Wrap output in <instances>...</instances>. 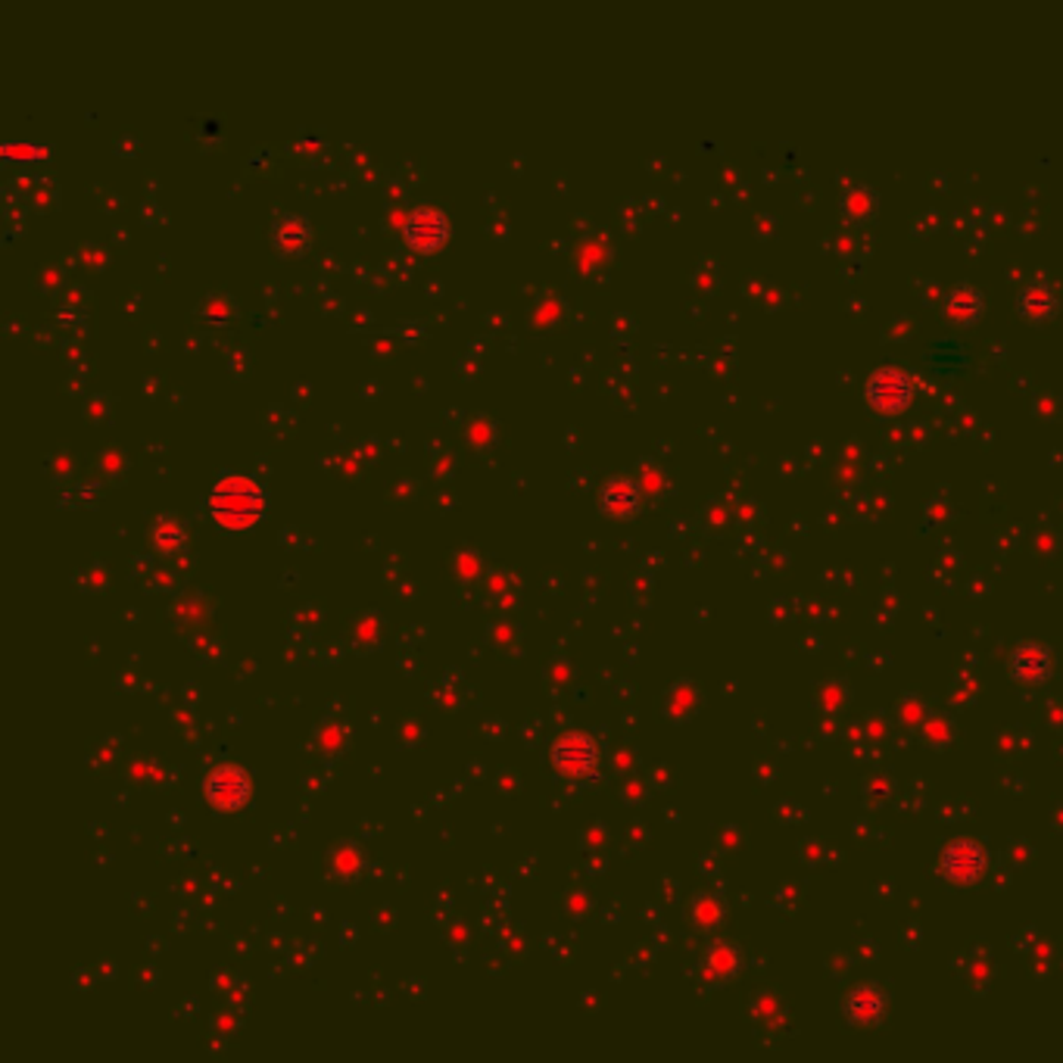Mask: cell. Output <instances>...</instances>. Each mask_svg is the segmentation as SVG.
I'll list each match as a JSON object with an SVG mask.
<instances>
[{
  "label": "cell",
  "mask_w": 1063,
  "mask_h": 1063,
  "mask_svg": "<svg viewBox=\"0 0 1063 1063\" xmlns=\"http://www.w3.org/2000/svg\"><path fill=\"white\" fill-rule=\"evenodd\" d=\"M206 802L216 811H238L253 796V780L238 764H216L203 780Z\"/></svg>",
  "instance_id": "4"
},
{
  "label": "cell",
  "mask_w": 1063,
  "mask_h": 1063,
  "mask_svg": "<svg viewBox=\"0 0 1063 1063\" xmlns=\"http://www.w3.org/2000/svg\"><path fill=\"white\" fill-rule=\"evenodd\" d=\"M982 309H986V297L970 284H957L955 290L945 297V306H942L945 319L955 322V325H974L982 315Z\"/></svg>",
  "instance_id": "9"
},
{
  "label": "cell",
  "mask_w": 1063,
  "mask_h": 1063,
  "mask_svg": "<svg viewBox=\"0 0 1063 1063\" xmlns=\"http://www.w3.org/2000/svg\"><path fill=\"white\" fill-rule=\"evenodd\" d=\"M210 515L218 527L225 530H247L265 515V490L260 480L243 478V475H228L218 478L210 490Z\"/></svg>",
  "instance_id": "1"
},
{
  "label": "cell",
  "mask_w": 1063,
  "mask_h": 1063,
  "mask_svg": "<svg viewBox=\"0 0 1063 1063\" xmlns=\"http://www.w3.org/2000/svg\"><path fill=\"white\" fill-rule=\"evenodd\" d=\"M640 509V487L630 478H611L602 490V512L611 518H633Z\"/></svg>",
  "instance_id": "10"
},
{
  "label": "cell",
  "mask_w": 1063,
  "mask_h": 1063,
  "mask_svg": "<svg viewBox=\"0 0 1063 1063\" xmlns=\"http://www.w3.org/2000/svg\"><path fill=\"white\" fill-rule=\"evenodd\" d=\"M552 764L568 780H589L602 767V749L584 730L562 733L552 745Z\"/></svg>",
  "instance_id": "3"
},
{
  "label": "cell",
  "mask_w": 1063,
  "mask_h": 1063,
  "mask_svg": "<svg viewBox=\"0 0 1063 1063\" xmlns=\"http://www.w3.org/2000/svg\"><path fill=\"white\" fill-rule=\"evenodd\" d=\"M1007 673L1023 686H1042L1054 673V655L1042 643H1020L1007 658Z\"/></svg>",
  "instance_id": "6"
},
{
  "label": "cell",
  "mask_w": 1063,
  "mask_h": 1063,
  "mask_svg": "<svg viewBox=\"0 0 1063 1063\" xmlns=\"http://www.w3.org/2000/svg\"><path fill=\"white\" fill-rule=\"evenodd\" d=\"M939 870L955 886H974V883L982 880V873L989 870V855L974 839H955L952 846L942 851Z\"/></svg>",
  "instance_id": "5"
},
{
  "label": "cell",
  "mask_w": 1063,
  "mask_h": 1063,
  "mask_svg": "<svg viewBox=\"0 0 1063 1063\" xmlns=\"http://www.w3.org/2000/svg\"><path fill=\"white\" fill-rule=\"evenodd\" d=\"M864 396H868V406L873 409V413L898 415L905 413V409L913 403V396H917V381H913V374H908L905 369L883 366V369H876L868 378V384H864Z\"/></svg>",
  "instance_id": "2"
},
{
  "label": "cell",
  "mask_w": 1063,
  "mask_h": 1063,
  "mask_svg": "<svg viewBox=\"0 0 1063 1063\" xmlns=\"http://www.w3.org/2000/svg\"><path fill=\"white\" fill-rule=\"evenodd\" d=\"M1017 312H1020L1023 322H1029V325L1051 322L1061 312V294H1058V287L1051 282H1044V278H1032L1017 294Z\"/></svg>",
  "instance_id": "7"
},
{
  "label": "cell",
  "mask_w": 1063,
  "mask_h": 1063,
  "mask_svg": "<svg viewBox=\"0 0 1063 1063\" xmlns=\"http://www.w3.org/2000/svg\"><path fill=\"white\" fill-rule=\"evenodd\" d=\"M886 1007L889 1001L886 995L876 989V986H855L851 992L843 1001V1014H846L848 1023L855 1026H870V1023H880L886 1017Z\"/></svg>",
  "instance_id": "8"
},
{
  "label": "cell",
  "mask_w": 1063,
  "mask_h": 1063,
  "mask_svg": "<svg viewBox=\"0 0 1063 1063\" xmlns=\"http://www.w3.org/2000/svg\"><path fill=\"white\" fill-rule=\"evenodd\" d=\"M153 542H156V549H163V552H175V549H181V546H184V530H181V524H175L172 518H159V522L153 524Z\"/></svg>",
  "instance_id": "11"
}]
</instances>
